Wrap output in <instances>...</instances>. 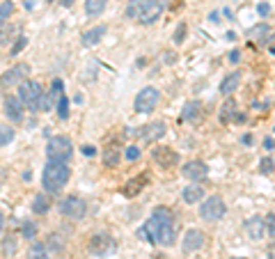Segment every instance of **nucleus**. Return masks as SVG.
Here are the masks:
<instances>
[{"label":"nucleus","mask_w":275,"mask_h":259,"mask_svg":"<svg viewBox=\"0 0 275 259\" xmlns=\"http://www.w3.org/2000/svg\"><path fill=\"white\" fill-rule=\"evenodd\" d=\"M186 35H188V26H186L184 21H181V23H176L174 32H172V42H174L176 46H181V44L186 42Z\"/></svg>","instance_id":"29"},{"label":"nucleus","mask_w":275,"mask_h":259,"mask_svg":"<svg viewBox=\"0 0 275 259\" xmlns=\"http://www.w3.org/2000/svg\"><path fill=\"white\" fill-rule=\"evenodd\" d=\"M12 14H14V3L12 0H3V3H0V28L9 21Z\"/></svg>","instance_id":"28"},{"label":"nucleus","mask_w":275,"mask_h":259,"mask_svg":"<svg viewBox=\"0 0 275 259\" xmlns=\"http://www.w3.org/2000/svg\"><path fill=\"white\" fill-rule=\"evenodd\" d=\"M151 161L159 165L161 170H172L174 165H179V151H174L172 147H165V145H156L151 149Z\"/></svg>","instance_id":"9"},{"label":"nucleus","mask_w":275,"mask_h":259,"mask_svg":"<svg viewBox=\"0 0 275 259\" xmlns=\"http://www.w3.org/2000/svg\"><path fill=\"white\" fill-rule=\"evenodd\" d=\"M140 154H142V151H140V147H138V145H129V147H126V151H124L126 161H131V163L140 158Z\"/></svg>","instance_id":"36"},{"label":"nucleus","mask_w":275,"mask_h":259,"mask_svg":"<svg viewBox=\"0 0 275 259\" xmlns=\"http://www.w3.org/2000/svg\"><path fill=\"white\" fill-rule=\"evenodd\" d=\"M140 236H147V241L159 243L163 248L174 246L176 238V223H174V213L168 207H156L151 211V218L147 221L145 227L138 229Z\"/></svg>","instance_id":"1"},{"label":"nucleus","mask_w":275,"mask_h":259,"mask_svg":"<svg viewBox=\"0 0 275 259\" xmlns=\"http://www.w3.org/2000/svg\"><path fill=\"white\" fill-rule=\"evenodd\" d=\"M159 99H161V92L156 90V87L147 85V87H142V90L138 92V96L133 101V108H135V112H140V115H149V112L156 108Z\"/></svg>","instance_id":"8"},{"label":"nucleus","mask_w":275,"mask_h":259,"mask_svg":"<svg viewBox=\"0 0 275 259\" xmlns=\"http://www.w3.org/2000/svg\"><path fill=\"white\" fill-rule=\"evenodd\" d=\"M140 135H142V140H145V143H156V140H161L165 135V124H163V122H154V124L142 126Z\"/></svg>","instance_id":"19"},{"label":"nucleus","mask_w":275,"mask_h":259,"mask_svg":"<svg viewBox=\"0 0 275 259\" xmlns=\"http://www.w3.org/2000/svg\"><path fill=\"white\" fill-rule=\"evenodd\" d=\"M120 158H122V154H120V147H117V145H106V147L101 149V161L106 168L120 165Z\"/></svg>","instance_id":"23"},{"label":"nucleus","mask_w":275,"mask_h":259,"mask_svg":"<svg viewBox=\"0 0 275 259\" xmlns=\"http://www.w3.org/2000/svg\"><path fill=\"white\" fill-rule=\"evenodd\" d=\"M181 119L188 122V124H195V122L202 119V101H188L181 110Z\"/></svg>","instance_id":"21"},{"label":"nucleus","mask_w":275,"mask_h":259,"mask_svg":"<svg viewBox=\"0 0 275 259\" xmlns=\"http://www.w3.org/2000/svg\"><path fill=\"white\" fill-rule=\"evenodd\" d=\"M262 172L264 174H271L273 172V161L271 158H264L262 161Z\"/></svg>","instance_id":"39"},{"label":"nucleus","mask_w":275,"mask_h":259,"mask_svg":"<svg viewBox=\"0 0 275 259\" xmlns=\"http://www.w3.org/2000/svg\"><path fill=\"white\" fill-rule=\"evenodd\" d=\"M21 236L23 238H32L37 236V225H34L32 221H23V225H21Z\"/></svg>","instance_id":"31"},{"label":"nucleus","mask_w":275,"mask_h":259,"mask_svg":"<svg viewBox=\"0 0 275 259\" xmlns=\"http://www.w3.org/2000/svg\"><path fill=\"white\" fill-rule=\"evenodd\" d=\"M275 147V145H273V140L271 138H266V140H264V149H266V151H271Z\"/></svg>","instance_id":"43"},{"label":"nucleus","mask_w":275,"mask_h":259,"mask_svg":"<svg viewBox=\"0 0 275 259\" xmlns=\"http://www.w3.org/2000/svg\"><path fill=\"white\" fill-rule=\"evenodd\" d=\"M234 110H237V104H234V101L229 99L227 104L223 106V112H220V119H223L225 124H227V119H232V117H234Z\"/></svg>","instance_id":"34"},{"label":"nucleus","mask_w":275,"mask_h":259,"mask_svg":"<svg viewBox=\"0 0 275 259\" xmlns=\"http://www.w3.org/2000/svg\"><path fill=\"white\" fill-rule=\"evenodd\" d=\"M18 99H21L23 108L28 112H42V99H44V87L37 81H23L18 85Z\"/></svg>","instance_id":"4"},{"label":"nucleus","mask_w":275,"mask_h":259,"mask_svg":"<svg viewBox=\"0 0 275 259\" xmlns=\"http://www.w3.org/2000/svg\"><path fill=\"white\" fill-rule=\"evenodd\" d=\"M163 0H129L126 3V18L135 21L140 26H154L163 14Z\"/></svg>","instance_id":"2"},{"label":"nucleus","mask_w":275,"mask_h":259,"mask_svg":"<svg viewBox=\"0 0 275 259\" xmlns=\"http://www.w3.org/2000/svg\"><path fill=\"white\" fill-rule=\"evenodd\" d=\"M181 200H184L186 204H198V202H202V200H204V188H202V186H200L198 182L188 184L184 190H181Z\"/></svg>","instance_id":"20"},{"label":"nucleus","mask_w":275,"mask_h":259,"mask_svg":"<svg viewBox=\"0 0 275 259\" xmlns=\"http://www.w3.org/2000/svg\"><path fill=\"white\" fill-rule=\"evenodd\" d=\"M57 209H60L62 216L71 218V221H81L87 213V202L83 197H78V195H67V197L57 204Z\"/></svg>","instance_id":"7"},{"label":"nucleus","mask_w":275,"mask_h":259,"mask_svg":"<svg viewBox=\"0 0 275 259\" xmlns=\"http://www.w3.org/2000/svg\"><path fill=\"white\" fill-rule=\"evenodd\" d=\"M108 7V0H85V14L90 18L94 16H101Z\"/></svg>","instance_id":"25"},{"label":"nucleus","mask_w":275,"mask_h":259,"mask_svg":"<svg viewBox=\"0 0 275 259\" xmlns=\"http://www.w3.org/2000/svg\"><path fill=\"white\" fill-rule=\"evenodd\" d=\"M227 60L232 62V65H239V62H241V51H239V48H234V51L229 53V55H227Z\"/></svg>","instance_id":"40"},{"label":"nucleus","mask_w":275,"mask_h":259,"mask_svg":"<svg viewBox=\"0 0 275 259\" xmlns=\"http://www.w3.org/2000/svg\"><path fill=\"white\" fill-rule=\"evenodd\" d=\"M3 250H5V255H7V257L16 255V238H14V236H7V238H5Z\"/></svg>","instance_id":"35"},{"label":"nucleus","mask_w":275,"mask_h":259,"mask_svg":"<svg viewBox=\"0 0 275 259\" xmlns=\"http://www.w3.org/2000/svg\"><path fill=\"white\" fill-rule=\"evenodd\" d=\"M23 104L21 99H18L16 94H7L3 99V115L7 117L12 124H18V122H23Z\"/></svg>","instance_id":"11"},{"label":"nucleus","mask_w":275,"mask_h":259,"mask_svg":"<svg viewBox=\"0 0 275 259\" xmlns=\"http://www.w3.org/2000/svg\"><path fill=\"white\" fill-rule=\"evenodd\" d=\"M264 223H266V236L275 238V216L273 213H268V216L264 218Z\"/></svg>","instance_id":"37"},{"label":"nucleus","mask_w":275,"mask_h":259,"mask_svg":"<svg viewBox=\"0 0 275 259\" xmlns=\"http://www.w3.org/2000/svg\"><path fill=\"white\" fill-rule=\"evenodd\" d=\"M73 156V143L69 135H53L46 143V158L48 161H60V163H69Z\"/></svg>","instance_id":"5"},{"label":"nucleus","mask_w":275,"mask_h":259,"mask_svg":"<svg viewBox=\"0 0 275 259\" xmlns=\"http://www.w3.org/2000/svg\"><path fill=\"white\" fill-rule=\"evenodd\" d=\"M32 211L37 213V216H44V213H48V209H51V200H48V193H37L32 200Z\"/></svg>","instance_id":"24"},{"label":"nucleus","mask_w":275,"mask_h":259,"mask_svg":"<svg viewBox=\"0 0 275 259\" xmlns=\"http://www.w3.org/2000/svg\"><path fill=\"white\" fill-rule=\"evenodd\" d=\"M234 259H243V257H234Z\"/></svg>","instance_id":"47"},{"label":"nucleus","mask_w":275,"mask_h":259,"mask_svg":"<svg viewBox=\"0 0 275 259\" xmlns=\"http://www.w3.org/2000/svg\"><path fill=\"white\" fill-rule=\"evenodd\" d=\"M71 3H73V0H60L62 7H71Z\"/></svg>","instance_id":"45"},{"label":"nucleus","mask_w":275,"mask_h":259,"mask_svg":"<svg viewBox=\"0 0 275 259\" xmlns=\"http://www.w3.org/2000/svg\"><path fill=\"white\" fill-rule=\"evenodd\" d=\"M46 248H53V250H62V238H60V236H57V234H53V236H51V238H48Z\"/></svg>","instance_id":"38"},{"label":"nucleus","mask_w":275,"mask_h":259,"mask_svg":"<svg viewBox=\"0 0 275 259\" xmlns=\"http://www.w3.org/2000/svg\"><path fill=\"white\" fill-rule=\"evenodd\" d=\"M206 236L202 229H186L184 238H181V250L184 252H198L204 246Z\"/></svg>","instance_id":"14"},{"label":"nucleus","mask_w":275,"mask_h":259,"mask_svg":"<svg viewBox=\"0 0 275 259\" xmlns=\"http://www.w3.org/2000/svg\"><path fill=\"white\" fill-rule=\"evenodd\" d=\"M3 227H5V213L0 211V232H3Z\"/></svg>","instance_id":"46"},{"label":"nucleus","mask_w":275,"mask_h":259,"mask_svg":"<svg viewBox=\"0 0 275 259\" xmlns=\"http://www.w3.org/2000/svg\"><path fill=\"white\" fill-rule=\"evenodd\" d=\"M57 117H60V119H67L69 117V99L65 92H62V96L57 99Z\"/></svg>","instance_id":"33"},{"label":"nucleus","mask_w":275,"mask_h":259,"mask_svg":"<svg viewBox=\"0 0 275 259\" xmlns=\"http://www.w3.org/2000/svg\"><path fill=\"white\" fill-rule=\"evenodd\" d=\"M225 213H227V204H225V200L220 197V195H209V197H204L202 202H200V218H202L204 223L223 221Z\"/></svg>","instance_id":"6"},{"label":"nucleus","mask_w":275,"mask_h":259,"mask_svg":"<svg viewBox=\"0 0 275 259\" xmlns=\"http://www.w3.org/2000/svg\"><path fill=\"white\" fill-rule=\"evenodd\" d=\"M149 172H140L138 174V177H133V179H129V182H126L124 186H122V195H124V197H138V195L142 193V190H145V186L149 184Z\"/></svg>","instance_id":"15"},{"label":"nucleus","mask_w":275,"mask_h":259,"mask_svg":"<svg viewBox=\"0 0 275 259\" xmlns=\"http://www.w3.org/2000/svg\"><path fill=\"white\" fill-rule=\"evenodd\" d=\"M241 85V71H232L229 76L223 78V83H220V94L223 96H232L234 92L239 90Z\"/></svg>","instance_id":"22"},{"label":"nucleus","mask_w":275,"mask_h":259,"mask_svg":"<svg viewBox=\"0 0 275 259\" xmlns=\"http://www.w3.org/2000/svg\"><path fill=\"white\" fill-rule=\"evenodd\" d=\"M106 32H108L106 26H94V28H90V30H85V32L81 35V44H83L85 48L96 46V44H99L101 39L106 37Z\"/></svg>","instance_id":"18"},{"label":"nucleus","mask_w":275,"mask_h":259,"mask_svg":"<svg viewBox=\"0 0 275 259\" xmlns=\"http://www.w3.org/2000/svg\"><path fill=\"white\" fill-rule=\"evenodd\" d=\"M257 12H259V16H266V14L271 12V5H268V3H259L257 5Z\"/></svg>","instance_id":"41"},{"label":"nucleus","mask_w":275,"mask_h":259,"mask_svg":"<svg viewBox=\"0 0 275 259\" xmlns=\"http://www.w3.org/2000/svg\"><path fill=\"white\" fill-rule=\"evenodd\" d=\"M28 259H48V248L44 243H32L30 252H28Z\"/></svg>","instance_id":"30"},{"label":"nucleus","mask_w":275,"mask_h":259,"mask_svg":"<svg viewBox=\"0 0 275 259\" xmlns=\"http://www.w3.org/2000/svg\"><path fill=\"white\" fill-rule=\"evenodd\" d=\"M14 138H16V131L9 124H0V147H7Z\"/></svg>","instance_id":"27"},{"label":"nucleus","mask_w":275,"mask_h":259,"mask_svg":"<svg viewBox=\"0 0 275 259\" xmlns=\"http://www.w3.org/2000/svg\"><path fill=\"white\" fill-rule=\"evenodd\" d=\"M243 229L248 234V238H252V241H262L266 236V223H264L262 216H250L243 223Z\"/></svg>","instance_id":"17"},{"label":"nucleus","mask_w":275,"mask_h":259,"mask_svg":"<svg viewBox=\"0 0 275 259\" xmlns=\"http://www.w3.org/2000/svg\"><path fill=\"white\" fill-rule=\"evenodd\" d=\"M87 250H90V255H94V257H103V255H108V252L115 250V241L110 238V234H94V236L90 238Z\"/></svg>","instance_id":"12"},{"label":"nucleus","mask_w":275,"mask_h":259,"mask_svg":"<svg viewBox=\"0 0 275 259\" xmlns=\"http://www.w3.org/2000/svg\"><path fill=\"white\" fill-rule=\"evenodd\" d=\"M83 154H85V156H94L96 154L94 145H85V147H83Z\"/></svg>","instance_id":"42"},{"label":"nucleus","mask_w":275,"mask_h":259,"mask_svg":"<svg viewBox=\"0 0 275 259\" xmlns=\"http://www.w3.org/2000/svg\"><path fill=\"white\" fill-rule=\"evenodd\" d=\"M241 143H243V145H250V143H252V135H250V133H245L243 138H241Z\"/></svg>","instance_id":"44"},{"label":"nucleus","mask_w":275,"mask_h":259,"mask_svg":"<svg viewBox=\"0 0 275 259\" xmlns=\"http://www.w3.org/2000/svg\"><path fill=\"white\" fill-rule=\"evenodd\" d=\"M268 35H271V28H268L266 23H259V26L250 28V32H248V37L254 39V42H262V39L268 37Z\"/></svg>","instance_id":"26"},{"label":"nucleus","mask_w":275,"mask_h":259,"mask_svg":"<svg viewBox=\"0 0 275 259\" xmlns=\"http://www.w3.org/2000/svg\"><path fill=\"white\" fill-rule=\"evenodd\" d=\"M62 92H65V85H62V81H60V78H53L51 90L44 92V99H42V112L53 110V106H57V99L62 96Z\"/></svg>","instance_id":"16"},{"label":"nucleus","mask_w":275,"mask_h":259,"mask_svg":"<svg viewBox=\"0 0 275 259\" xmlns=\"http://www.w3.org/2000/svg\"><path fill=\"white\" fill-rule=\"evenodd\" d=\"M30 74V65L28 62H16L12 69H7L0 76V87H12V85H21L23 81Z\"/></svg>","instance_id":"10"},{"label":"nucleus","mask_w":275,"mask_h":259,"mask_svg":"<svg viewBox=\"0 0 275 259\" xmlns=\"http://www.w3.org/2000/svg\"><path fill=\"white\" fill-rule=\"evenodd\" d=\"M181 174L190 182H204L206 174H209V168H206L204 161H188V163L181 165Z\"/></svg>","instance_id":"13"},{"label":"nucleus","mask_w":275,"mask_h":259,"mask_svg":"<svg viewBox=\"0 0 275 259\" xmlns=\"http://www.w3.org/2000/svg\"><path fill=\"white\" fill-rule=\"evenodd\" d=\"M69 177H71V168H69L67 163H60V161H48V163L44 165V172H42L44 193H48V195L60 193V190L67 186Z\"/></svg>","instance_id":"3"},{"label":"nucleus","mask_w":275,"mask_h":259,"mask_svg":"<svg viewBox=\"0 0 275 259\" xmlns=\"http://www.w3.org/2000/svg\"><path fill=\"white\" fill-rule=\"evenodd\" d=\"M26 46H28V37H26V35H18V39L14 42V46L9 48V55H14V57L21 55L23 48H26Z\"/></svg>","instance_id":"32"}]
</instances>
